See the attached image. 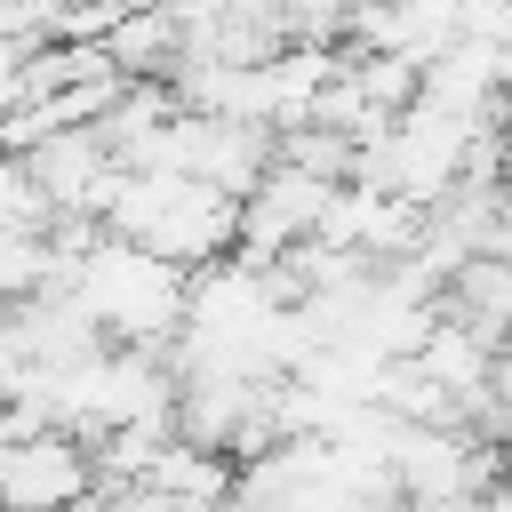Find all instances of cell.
I'll return each instance as SVG.
<instances>
[{
    "instance_id": "6da1fadb",
    "label": "cell",
    "mask_w": 512,
    "mask_h": 512,
    "mask_svg": "<svg viewBox=\"0 0 512 512\" xmlns=\"http://www.w3.org/2000/svg\"><path fill=\"white\" fill-rule=\"evenodd\" d=\"M240 208L232 192L200 184V176H168V168H120L112 184V208H104V232L112 240H136L152 256H168L176 272H216L240 256Z\"/></svg>"
},
{
    "instance_id": "7a4b0ae2",
    "label": "cell",
    "mask_w": 512,
    "mask_h": 512,
    "mask_svg": "<svg viewBox=\"0 0 512 512\" xmlns=\"http://www.w3.org/2000/svg\"><path fill=\"white\" fill-rule=\"evenodd\" d=\"M72 296L104 328V344H128V352H176V336L192 320V272H176L168 256H152L136 240H112V232L80 264Z\"/></svg>"
},
{
    "instance_id": "3957f363",
    "label": "cell",
    "mask_w": 512,
    "mask_h": 512,
    "mask_svg": "<svg viewBox=\"0 0 512 512\" xmlns=\"http://www.w3.org/2000/svg\"><path fill=\"white\" fill-rule=\"evenodd\" d=\"M96 448L80 432H32L0 448V504L8 512H88L96 504Z\"/></svg>"
},
{
    "instance_id": "277c9868",
    "label": "cell",
    "mask_w": 512,
    "mask_h": 512,
    "mask_svg": "<svg viewBox=\"0 0 512 512\" xmlns=\"http://www.w3.org/2000/svg\"><path fill=\"white\" fill-rule=\"evenodd\" d=\"M416 360H424V368H432V384H448V400H456V408L472 416V400L488 392V376H496V360H504V344H496V336H480L472 320H456V312H440Z\"/></svg>"
},
{
    "instance_id": "5b68a950",
    "label": "cell",
    "mask_w": 512,
    "mask_h": 512,
    "mask_svg": "<svg viewBox=\"0 0 512 512\" xmlns=\"http://www.w3.org/2000/svg\"><path fill=\"white\" fill-rule=\"evenodd\" d=\"M144 488H160V496H176V504H192V512H232V496H240V456L168 440Z\"/></svg>"
},
{
    "instance_id": "8992f818",
    "label": "cell",
    "mask_w": 512,
    "mask_h": 512,
    "mask_svg": "<svg viewBox=\"0 0 512 512\" xmlns=\"http://www.w3.org/2000/svg\"><path fill=\"white\" fill-rule=\"evenodd\" d=\"M56 224H64V216H56L48 184L32 176V160L8 152V168H0V232H56Z\"/></svg>"
},
{
    "instance_id": "52a82bcc",
    "label": "cell",
    "mask_w": 512,
    "mask_h": 512,
    "mask_svg": "<svg viewBox=\"0 0 512 512\" xmlns=\"http://www.w3.org/2000/svg\"><path fill=\"white\" fill-rule=\"evenodd\" d=\"M464 432H472V440H488L496 456L512 448V344H504V360H496V376H488V392L472 400V416H464Z\"/></svg>"
},
{
    "instance_id": "ba28073f",
    "label": "cell",
    "mask_w": 512,
    "mask_h": 512,
    "mask_svg": "<svg viewBox=\"0 0 512 512\" xmlns=\"http://www.w3.org/2000/svg\"><path fill=\"white\" fill-rule=\"evenodd\" d=\"M288 40H312V48H336V32H352V8L360 0H272Z\"/></svg>"
},
{
    "instance_id": "9c48e42d",
    "label": "cell",
    "mask_w": 512,
    "mask_h": 512,
    "mask_svg": "<svg viewBox=\"0 0 512 512\" xmlns=\"http://www.w3.org/2000/svg\"><path fill=\"white\" fill-rule=\"evenodd\" d=\"M80 0H0V32L8 40H56V24L72 16Z\"/></svg>"
},
{
    "instance_id": "30bf717a",
    "label": "cell",
    "mask_w": 512,
    "mask_h": 512,
    "mask_svg": "<svg viewBox=\"0 0 512 512\" xmlns=\"http://www.w3.org/2000/svg\"><path fill=\"white\" fill-rule=\"evenodd\" d=\"M504 480H512V448H504Z\"/></svg>"
},
{
    "instance_id": "8fae6325",
    "label": "cell",
    "mask_w": 512,
    "mask_h": 512,
    "mask_svg": "<svg viewBox=\"0 0 512 512\" xmlns=\"http://www.w3.org/2000/svg\"><path fill=\"white\" fill-rule=\"evenodd\" d=\"M504 200H512V192H504Z\"/></svg>"
}]
</instances>
